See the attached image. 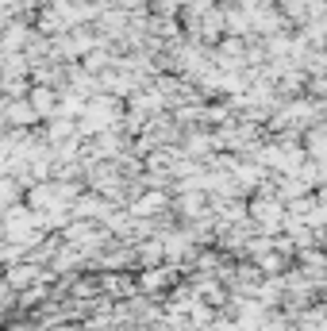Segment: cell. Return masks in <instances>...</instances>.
<instances>
[{"mask_svg":"<svg viewBox=\"0 0 327 331\" xmlns=\"http://www.w3.org/2000/svg\"><path fill=\"white\" fill-rule=\"evenodd\" d=\"M50 104H54V96L46 93V89H39V93H35V108H39V112H46Z\"/></svg>","mask_w":327,"mask_h":331,"instance_id":"1","label":"cell"}]
</instances>
